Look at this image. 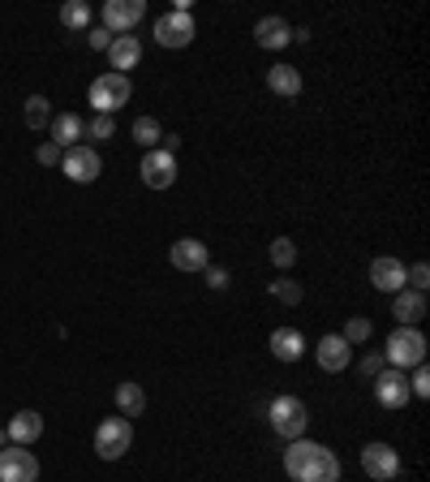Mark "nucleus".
<instances>
[{
	"mask_svg": "<svg viewBox=\"0 0 430 482\" xmlns=\"http://www.w3.org/2000/svg\"><path fill=\"white\" fill-rule=\"evenodd\" d=\"M285 474L293 482H340V457L314 439H288L285 448Z\"/></svg>",
	"mask_w": 430,
	"mask_h": 482,
	"instance_id": "f257e3e1",
	"label": "nucleus"
},
{
	"mask_svg": "<svg viewBox=\"0 0 430 482\" xmlns=\"http://www.w3.org/2000/svg\"><path fill=\"white\" fill-rule=\"evenodd\" d=\"M129 96H134V87H129L125 73H99L95 82H91V91H87L95 117H117L120 108L129 104Z\"/></svg>",
	"mask_w": 430,
	"mask_h": 482,
	"instance_id": "f03ea898",
	"label": "nucleus"
},
{
	"mask_svg": "<svg viewBox=\"0 0 430 482\" xmlns=\"http://www.w3.org/2000/svg\"><path fill=\"white\" fill-rule=\"evenodd\" d=\"M267 422H271V431L280 435V439H302L310 413L302 405V396H276V401L267 405Z\"/></svg>",
	"mask_w": 430,
	"mask_h": 482,
	"instance_id": "7ed1b4c3",
	"label": "nucleus"
},
{
	"mask_svg": "<svg viewBox=\"0 0 430 482\" xmlns=\"http://www.w3.org/2000/svg\"><path fill=\"white\" fill-rule=\"evenodd\" d=\"M383 358L392 362L396 370H413V366H422V362H426V337H422L418 328H396V332L387 337Z\"/></svg>",
	"mask_w": 430,
	"mask_h": 482,
	"instance_id": "20e7f679",
	"label": "nucleus"
},
{
	"mask_svg": "<svg viewBox=\"0 0 430 482\" xmlns=\"http://www.w3.org/2000/svg\"><path fill=\"white\" fill-rule=\"evenodd\" d=\"M134 448V427H129V418H103L95 431V453L103 461H120L125 453Z\"/></svg>",
	"mask_w": 430,
	"mask_h": 482,
	"instance_id": "39448f33",
	"label": "nucleus"
},
{
	"mask_svg": "<svg viewBox=\"0 0 430 482\" xmlns=\"http://www.w3.org/2000/svg\"><path fill=\"white\" fill-rule=\"evenodd\" d=\"M194 35H198V26H194L190 13H164L160 22H155V44L160 48H190L194 44Z\"/></svg>",
	"mask_w": 430,
	"mask_h": 482,
	"instance_id": "423d86ee",
	"label": "nucleus"
},
{
	"mask_svg": "<svg viewBox=\"0 0 430 482\" xmlns=\"http://www.w3.org/2000/svg\"><path fill=\"white\" fill-rule=\"evenodd\" d=\"M61 172L70 177L73 186H91L99 172H103V164H99V155H95V146H70L65 151V160H61Z\"/></svg>",
	"mask_w": 430,
	"mask_h": 482,
	"instance_id": "0eeeda50",
	"label": "nucleus"
},
{
	"mask_svg": "<svg viewBox=\"0 0 430 482\" xmlns=\"http://www.w3.org/2000/svg\"><path fill=\"white\" fill-rule=\"evenodd\" d=\"M168 263L177 267V271L203 276V271H207V263H211V250H207V241L181 237V241H172V250H168Z\"/></svg>",
	"mask_w": 430,
	"mask_h": 482,
	"instance_id": "6e6552de",
	"label": "nucleus"
},
{
	"mask_svg": "<svg viewBox=\"0 0 430 482\" xmlns=\"http://www.w3.org/2000/svg\"><path fill=\"white\" fill-rule=\"evenodd\" d=\"M361 470H366L370 482H392L401 474V457H396V448H387V444H366V448H361Z\"/></svg>",
	"mask_w": 430,
	"mask_h": 482,
	"instance_id": "1a4fd4ad",
	"label": "nucleus"
},
{
	"mask_svg": "<svg viewBox=\"0 0 430 482\" xmlns=\"http://www.w3.org/2000/svg\"><path fill=\"white\" fill-rule=\"evenodd\" d=\"M0 482H39V461L30 448H0Z\"/></svg>",
	"mask_w": 430,
	"mask_h": 482,
	"instance_id": "9d476101",
	"label": "nucleus"
},
{
	"mask_svg": "<svg viewBox=\"0 0 430 482\" xmlns=\"http://www.w3.org/2000/svg\"><path fill=\"white\" fill-rule=\"evenodd\" d=\"M143 18H146V0H108L103 4V30H112V35H129Z\"/></svg>",
	"mask_w": 430,
	"mask_h": 482,
	"instance_id": "9b49d317",
	"label": "nucleus"
},
{
	"mask_svg": "<svg viewBox=\"0 0 430 482\" xmlns=\"http://www.w3.org/2000/svg\"><path fill=\"white\" fill-rule=\"evenodd\" d=\"M143 181L151 190H168V186H177V155H168V151H146L143 155Z\"/></svg>",
	"mask_w": 430,
	"mask_h": 482,
	"instance_id": "f8f14e48",
	"label": "nucleus"
},
{
	"mask_svg": "<svg viewBox=\"0 0 430 482\" xmlns=\"http://www.w3.org/2000/svg\"><path fill=\"white\" fill-rule=\"evenodd\" d=\"M375 396H379L383 410H405L409 396H413V392H409L405 370H396V366H392V370H383L379 379H375Z\"/></svg>",
	"mask_w": 430,
	"mask_h": 482,
	"instance_id": "ddd939ff",
	"label": "nucleus"
},
{
	"mask_svg": "<svg viewBox=\"0 0 430 482\" xmlns=\"http://www.w3.org/2000/svg\"><path fill=\"white\" fill-rule=\"evenodd\" d=\"M314 358H318V366H323L327 375H340V370H349V362H353V345L344 337H323L314 345Z\"/></svg>",
	"mask_w": 430,
	"mask_h": 482,
	"instance_id": "4468645a",
	"label": "nucleus"
},
{
	"mask_svg": "<svg viewBox=\"0 0 430 482\" xmlns=\"http://www.w3.org/2000/svg\"><path fill=\"white\" fill-rule=\"evenodd\" d=\"M370 285L383 293H401L405 289V263L392 259V254H379V259L370 263Z\"/></svg>",
	"mask_w": 430,
	"mask_h": 482,
	"instance_id": "2eb2a0df",
	"label": "nucleus"
},
{
	"mask_svg": "<svg viewBox=\"0 0 430 482\" xmlns=\"http://www.w3.org/2000/svg\"><path fill=\"white\" fill-rule=\"evenodd\" d=\"M267 349H271V358L276 362H302V353H306V337H302L297 328H276L271 340H267Z\"/></svg>",
	"mask_w": 430,
	"mask_h": 482,
	"instance_id": "dca6fc26",
	"label": "nucleus"
},
{
	"mask_svg": "<svg viewBox=\"0 0 430 482\" xmlns=\"http://www.w3.org/2000/svg\"><path fill=\"white\" fill-rule=\"evenodd\" d=\"M254 39H259V48L280 52L293 44V26H288L285 18H259V22H254Z\"/></svg>",
	"mask_w": 430,
	"mask_h": 482,
	"instance_id": "f3484780",
	"label": "nucleus"
},
{
	"mask_svg": "<svg viewBox=\"0 0 430 482\" xmlns=\"http://www.w3.org/2000/svg\"><path fill=\"white\" fill-rule=\"evenodd\" d=\"M392 314L401 328H418L426 319V293H413V289H401L396 302H392Z\"/></svg>",
	"mask_w": 430,
	"mask_h": 482,
	"instance_id": "a211bd4d",
	"label": "nucleus"
},
{
	"mask_svg": "<svg viewBox=\"0 0 430 482\" xmlns=\"http://www.w3.org/2000/svg\"><path fill=\"white\" fill-rule=\"evenodd\" d=\"M4 435H9V439H13L18 448H30V444H35V439L44 435V418H39L35 410L13 413V418H9V427H4Z\"/></svg>",
	"mask_w": 430,
	"mask_h": 482,
	"instance_id": "6ab92c4d",
	"label": "nucleus"
},
{
	"mask_svg": "<svg viewBox=\"0 0 430 482\" xmlns=\"http://www.w3.org/2000/svg\"><path fill=\"white\" fill-rule=\"evenodd\" d=\"M138 61H143V44H138V35H117L112 48H108V65H112V73L134 70Z\"/></svg>",
	"mask_w": 430,
	"mask_h": 482,
	"instance_id": "aec40b11",
	"label": "nucleus"
},
{
	"mask_svg": "<svg viewBox=\"0 0 430 482\" xmlns=\"http://www.w3.org/2000/svg\"><path fill=\"white\" fill-rule=\"evenodd\" d=\"M52 143L61 146V151H70V146H78V138L87 134V120L78 117V112H61V117H52Z\"/></svg>",
	"mask_w": 430,
	"mask_h": 482,
	"instance_id": "412c9836",
	"label": "nucleus"
},
{
	"mask_svg": "<svg viewBox=\"0 0 430 482\" xmlns=\"http://www.w3.org/2000/svg\"><path fill=\"white\" fill-rule=\"evenodd\" d=\"M267 91H276L280 99L302 96V70H293V65H271V70H267Z\"/></svg>",
	"mask_w": 430,
	"mask_h": 482,
	"instance_id": "4be33fe9",
	"label": "nucleus"
},
{
	"mask_svg": "<svg viewBox=\"0 0 430 482\" xmlns=\"http://www.w3.org/2000/svg\"><path fill=\"white\" fill-rule=\"evenodd\" d=\"M117 410L129 413V418H138V413L146 410V392L138 384H129V379H125V384H117Z\"/></svg>",
	"mask_w": 430,
	"mask_h": 482,
	"instance_id": "5701e85b",
	"label": "nucleus"
},
{
	"mask_svg": "<svg viewBox=\"0 0 430 482\" xmlns=\"http://www.w3.org/2000/svg\"><path fill=\"white\" fill-rule=\"evenodd\" d=\"M22 117H26V129H48L52 125V104L44 96H30L26 99V108H22Z\"/></svg>",
	"mask_w": 430,
	"mask_h": 482,
	"instance_id": "b1692460",
	"label": "nucleus"
},
{
	"mask_svg": "<svg viewBox=\"0 0 430 482\" xmlns=\"http://www.w3.org/2000/svg\"><path fill=\"white\" fill-rule=\"evenodd\" d=\"M61 26H70V30H91V4H87V0L61 4Z\"/></svg>",
	"mask_w": 430,
	"mask_h": 482,
	"instance_id": "393cba45",
	"label": "nucleus"
},
{
	"mask_svg": "<svg viewBox=\"0 0 430 482\" xmlns=\"http://www.w3.org/2000/svg\"><path fill=\"white\" fill-rule=\"evenodd\" d=\"M129 134H134V143L146 146V151H155V146H160V138H164V129H160V120H155V117H138Z\"/></svg>",
	"mask_w": 430,
	"mask_h": 482,
	"instance_id": "a878e982",
	"label": "nucleus"
},
{
	"mask_svg": "<svg viewBox=\"0 0 430 482\" xmlns=\"http://www.w3.org/2000/svg\"><path fill=\"white\" fill-rule=\"evenodd\" d=\"M271 297L280 302V306H302V285L293 280V276H280V280H271Z\"/></svg>",
	"mask_w": 430,
	"mask_h": 482,
	"instance_id": "bb28decb",
	"label": "nucleus"
},
{
	"mask_svg": "<svg viewBox=\"0 0 430 482\" xmlns=\"http://www.w3.org/2000/svg\"><path fill=\"white\" fill-rule=\"evenodd\" d=\"M267 259H271V267H280V271H288V267L297 263V245H293V237H276V241H271Z\"/></svg>",
	"mask_w": 430,
	"mask_h": 482,
	"instance_id": "cd10ccee",
	"label": "nucleus"
},
{
	"mask_svg": "<svg viewBox=\"0 0 430 482\" xmlns=\"http://www.w3.org/2000/svg\"><path fill=\"white\" fill-rule=\"evenodd\" d=\"M112 134H117V120H112V117H91V120H87V134H82V138H95V143H108Z\"/></svg>",
	"mask_w": 430,
	"mask_h": 482,
	"instance_id": "c85d7f7f",
	"label": "nucleus"
},
{
	"mask_svg": "<svg viewBox=\"0 0 430 482\" xmlns=\"http://www.w3.org/2000/svg\"><path fill=\"white\" fill-rule=\"evenodd\" d=\"M370 337H375V323H370V319H349V323H344V340H349V345H366Z\"/></svg>",
	"mask_w": 430,
	"mask_h": 482,
	"instance_id": "c756f323",
	"label": "nucleus"
},
{
	"mask_svg": "<svg viewBox=\"0 0 430 482\" xmlns=\"http://www.w3.org/2000/svg\"><path fill=\"white\" fill-rule=\"evenodd\" d=\"M405 285H409L413 293H426V285H430V267H426V263L405 267Z\"/></svg>",
	"mask_w": 430,
	"mask_h": 482,
	"instance_id": "7c9ffc66",
	"label": "nucleus"
},
{
	"mask_svg": "<svg viewBox=\"0 0 430 482\" xmlns=\"http://www.w3.org/2000/svg\"><path fill=\"white\" fill-rule=\"evenodd\" d=\"M409 392H413V396H422V401L430 396V370H426V362H422V366H413V375H409Z\"/></svg>",
	"mask_w": 430,
	"mask_h": 482,
	"instance_id": "2f4dec72",
	"label": "nucleus"
},
{
	"mask_svg": "<svg viewBox=\"0 0 430 482\" xmlns=\"http://www.w3.org/2000/svg\"><path fill=\"white\" fill-rule=\"evenodd\" d=\"M358 370H361V379H379L383 370H387V358H383V353H366V358L358 362Z\"/></svg>",
	"mask_w": 430,
	"mask_h": 482,
	"instance_id": "473e14b6",
	"label": "nucleus"
},
{
	"mask_svg": "<svg viewBox=\"0 0 430 482\" xmlns=\"http://www.w3.org/2000/svg\"><path fill=\"white\" fill-rule=\"evenodd\" d=\"M112 39H117V35H112V30H103V26H91V30H87V44H91L95 52H108V48H112Z\"/></svg>",
	"mask_w": 430,
	"mask_h": 482,
	"instance_id": "72a5a7b5",
	"label": "nucleus"
},
{
	"mask_svg": "<svg viewBox=\"0 0 430 482\" xmlns=\"http://www.w3.org/2000/svg\"><path fill=\"white\" fill-rule=\"evenodd\" d=\"M35 160H39L44 169H56V164L65 160V151H61V146H56V143H44V146H39V151H35Z\"/></svg>",
	"mask_w": 430,
	"mask_h": 482,
	"instance_id": "f704fd0d",
	"label": "nucleus"
},
{
	"mask_svg": "<svg viewBox=\"0 0 430 482\" xmlns=\"http://www.w3.org/2000/svg\"><path fill=\"white\" fill-rule=\"evenodd\" d=\"M203 276H207V285H211V289H224V285H228V271H224V267H215V263H207Z\"/></svg>",
	"mask_w": 430,
	"mask_h": 482,
	"instance_id": "c9c22d12",
	"label": "nucleus"
},
{
	"mask_svg": "<svg viewBox=\"0 0 430 482\" xmlns=\"http://www.w3.org/2000/svg\"><path fill=\"white\" fill-rule=\"evenodd\" d=\"M4 439H9V435H4V427H0V448H4Z\"/></svg>",
	"mask_w": 430,
	"mask_h": 482,
	"instance_id": "e433bc0d",
	"label": "nucleus"
}]
</instances>
